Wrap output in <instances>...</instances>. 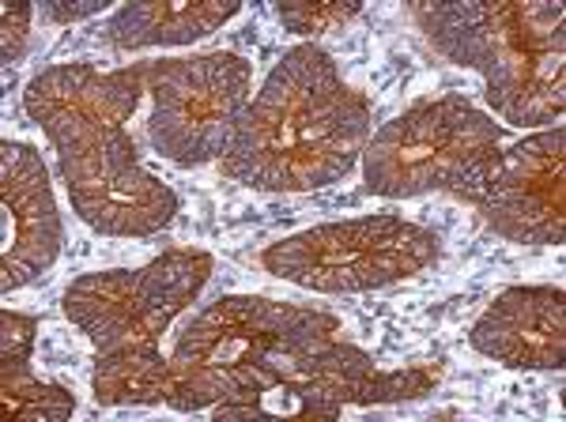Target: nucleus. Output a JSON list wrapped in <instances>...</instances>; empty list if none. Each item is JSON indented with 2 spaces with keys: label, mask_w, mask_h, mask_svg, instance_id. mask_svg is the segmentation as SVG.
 Returning <instances> with one entry per match:
<instances>
[{
  "label": "nucleus",
  "mask_w": 566,
  "mask_h": 422,
  "mask_svg": "<svg viewBox=\"0 0 566 422\" xmlns=\"http://www.w3.org/2000/svg\"><path fill=\"white\" fill-rule=\"evenodd\" d=\"M31 4H4V12H0V57H4L8 64H12L15 57L23 53L27 45V31H31Z\"/></svg>",
  "instance_id": "obj_18"
},
{
  "label": "nucleus",
  "mask_w": 566,
  "mask_h": 422,
  "mask_svg": "<svg viewBox=\"0 0 566 422\" xmlns=\"http://www.w3.org/2000/svg\"><path fill=\"white\" fill-rule=\"evenodd\" d=\"M65 314L84 333L95 351H117V347L159 344L178 309L151 291L144 268L136 272H87L72 279L65 291Z\"/></svg>",
  "instance_id": "obj_11"
},
{
  "label": "nucleus",
  "mask_w": 566,
  "mask_h": 422,
  "mask_svg": "<svg viewBox=\"0 0 566 422\" xmlns=\"http://www.w3.org/2000/svg\"><path fill=\"white\" fill-rule=\"evenodd\" d=\"M250 61L239 53L159 61L148 117L155 151L178 167L223 159L234 125L250 103Z\"/></svg>",
  "instance_id": "obj_6"
},
{
  "label": "nucleus",
  "mask_w": 566,
  "mask_h": 422,
  "mask_svg": "<svg viewBox=\"0 0 566 422\" xmlns=\"http://www.w3.org/2000/svg\"><path fill=\"white\" fill-rule=\"evenodd\" d=\"M416 20L453 64L476 68L488 103L510 125H552L566 109L563 4H419Z\"/></svg>",
  "instance_id": "obj_2"
},
{
  "label": "nucleus",
  "mask_w": 566,
  "mask_h": 422,
  "mask_svg": "<svg viewBox=\"0 0 566 422\" xmlns=\"http://www.w3.org/2000/svg\"><path fill=\"white\" fill-rule=\"evenodd\" d=\"M39 12L53 23H76V20H87V15L103 12V4H98V0H91V4H42Z\"/></svg>",
  "instance_id": "obj_19"
},
{
  "label": "nucleus",
  "mask_w": 566,
  "mask_h": 422,
  "mask_svg": "<svg viewBox=\"0 0 566 422\" xmlns=\"http://www.w3.org/2000/svg\"><path fill=\"white\" fill-rule=\"evenodd\" d=\"M0 400L12 419L65 422L76 411L72 392L34 378L31 359H0Z\"/></svg>",
  "instance_id": "obj_15"
},
{
  "label": "nucleus",
  "mask_w": 566,
  "mask_h": 422,
  "mask_svg": "<svg viewBox=\"0 0 566 422\" xmlns=\"http://www.w3.org/2000/svg\"><path fill=\"white\" fill-rule=\"evenodd\" d=\"M0 215H4L0 291L12 295L50 272L65 245V223L53 200L50 173L31 144L0 140Z\"/></svg>",
  "instance_id": "obj_10"
},
{
  "label": "nucleus",
  "mask_w": 566,
  "mask_h": 422,
  "mask_svg": "<svg viewBox=\"0 0 566 422\" xmlns=\"http://www.w3.org/2000/svg\"><path fill=\"white\" fill-rule=\"evenodd\" d=\"M506 133L469 98L446 95L392 117L363 148L367 189L389 200L453 192L480 204Z\"/></svg>",
  "instance_id": "obj_3"
},
{
  "label": "nucleus",
  "mask_w": 566,
  "mask_h": 422,
  "mask_svg": "<svg viewBox=\"0 0 566 422\" xmlns=\"http://www.w3.org/2000/svg\"><path fill=\"white\" fill-rule=\"evenodd\" d=\"M359 15V4H310V0H287L280 4V20L295 34H322L336 23H348Z\"/></svg>",
  "instance_id": "obj_16"
},
{
  "label": "nucleus",
  "mask_w": 566,
  "mask_h": 422,
  "mask_svg": "<svg viewBox=\"0 0 566 422\" xmlns=\"http://www.w3.org/2000/svg\"><path fill=\"white\" fill-rule=\"evenodd\" d=\"M69 200L91 231L109 238H148L178 215V192L140 167L133 136L61 159Z\"/></svg>",
  "instance_id": "obj_8"
},
{
  "label": "nucleus",
  "mask_w": 566,
  "mask_h": 422,
  "mask_svg": "<svg viewBox=\"0 0 566 422\" xmlns=\"http://www.w3.org/2000/svg\"><path fill=\"white\" fill-rule=\"evenodd\" d=\"M370 140V103L344 84L317 45L280 57L245 103L223 151V173L261 192H310L340 181Z\"/></svg>",
  "instance_id": "obj_1"
},
{
  "label": "nucleus",
  "mask_w": 566,
  "mask_h": 422,
  "mask_svg": "<svg viewBox=\"0 0 566 422\" xmlns=\"http://www.w3.org/2000/svg\"><path fill=\"white\" fill-rule=\"evenodd\" d=\"M438 261V234L400 215L310 226L261 253L264 272L322 295H359L412 279Z\"/></svg>",
  "instance_id": "obj_4"
},
{
  "label": "nucleus",
  "mask_w": 566,
  "mask_h": 422,
  "mask_svg": "<svg viewBox=\"0 0 566 422\" xmlns=\"http://www.w3.org/2000/svg\"><path fill=\"white\" fill-rule=\"evenodd\" d=\"M34 339H39V320L23 314H0V359H31Z\"/></svg>",
  "instance_id": "obj_17"
},
{
  "label": "nucleus",
  "mask_w": 566,
  "mask_h": 422,
  "mask_svg": "<svg viewBox=\"0 0 566 422\" xmlns=\"http://www.w3.org/2000/svg\"><path fill=\"white\" fill-rule=\"evenodd\" d=\"M495 234L517 245H563L566 238V133L563 125L502 148L476 204Z\"/></svg>",
  "instance_id": "obj_9"
},
{
  "label": "nucleus",
  "mask_w": 566,
  "mask_h": 422,
  "mask_svg": "<svg viewBox=\"0 0 566 422\" xmlns=\"http://www.w3.org/2000/svg\"><path fill=\"white\" fill-rule=\"evenodd\" d=\"M317 309L272 302L258 295H227L189 320L170 355L167 403L175 411H205L239 392L253 378L258 362L295 325Z\"/></svg>",
  "instance_id": "obj_5"
},
{
  "label": "nucleus",
  "mask_w": 566,
  "mask_h": 422,
  "mask_svg": "<svg viewBox=\"0 0 566 422\" xmlns=\"http://www.w3.org/2000/svg\"><path fill=\"white\" fill-rule=\"evenodd\" d=\"M91 384H95V400L106 408H155V403H167L170 359L159 355V344L103 351Z\"/></svg>",
  "instance_id": "obj_14"
},
{
  "label": "nucleus",
  "mask_w": 566,
  "mask_h": 422,
  "mask_svg": "<svg viewBox=\"0 0 566 422\" xmlns=\"http://www.w3.org/2000/svg\"><path fill=\"white\" fill-rule=\"evenodd\" d=\"M239 12L234 0H136L114 12L106 34L117 50L189 45L219 31Z\"/></svg>",
  "instance_id": "obj_13"
},
{
  "label": "nucleus",
  "mask_w": 566,
  "mask_h": 422,
  "mask_svg": "<svg viewBox=\"0 0 566 422\" xmlns=\"http://www.w3.org/2000/svg\"><path fill=\"white\" fill-rule=\"evenodd\" d=\"M155 68L159 64L117 72H98L95 64H50L27 84L23 106L61 159L84 155L125 136V122L140 103L144 84L155 80Z\"/></svg>",
  "instance_id": "obj_7"
},
{
  "label": "nucleus",
  "mask_w": 566,
  "mask_h": 422,
  "mask_svg": "<svg viewBox=\"0 0 566 422\" xmlns=\"http://www.w3.org/2000/svg\"><path fill=\"white\" fill-rule=\"evenodd\" d=\"M472 347L510 370H563L566 295L559 287H510L472 325Z\"/></svg>",
  "instance_id": "obj_12"
}]
</instances>
